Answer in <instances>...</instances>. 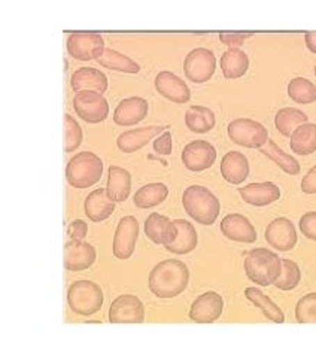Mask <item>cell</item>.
<instances>
[{
    "label": "cell",
    "mask_w": 316,
    "mask_h": 356,
    "mask_svg": "<svg viewBox=\"0 0 316 356\" xmlns=\"http://www.w3.org/2000/svg\"><path fill=\"white\" fill-rule=\"evenodd\" d=\"M189 270L179 259H164L158 263L150 273L148 285L158 298H175L187 289Z\"/></svg>",
    "instance_id": "obj_1"
},
{
    "label": "cell",
    "mask_w": 316,
    "mask_h": 356,
    "mask_svg": "<svg viewBox=\"0 0 316 356\" xmlns=\"http://www.w3.org/2000/svg\"><path fill=\"white\" fill-rule=\"evenodd\" d=\"M182 204L185 212L202 225L215 224L221 212L218 197L202 185L188 186L182 194Z\"/></svg>",
    "instance_id": "obj_2"
},
{
    "label": "cell",
    "mask_w": 316,
    "mask_h": 356,
    "mask_svg": "<svg viewBox=\"0 0 316 356\" xmlns=\"http://www.w3.org/2000/svg\"><path fill=\"white\" fill-rule=\"evenodd\" d=\"M245 273L251 282L258 286L275 284L282 271V259L273 250L258 248L249 250L244 263Z\"/></svg>",
    "instance_id": "obj_3"
},
{
    "label": "cell",
    "mask_w": 316,
    "mask_h": 356,
    "mask_svg": "<svg viewBox=\"0 0 316 356\" xmlns=\"http://www.w3.org/2000/svg\"><path fill=\"white\" fill-rule=\"evenodd\" d=\"M103 161L94 152L86 151L73 155L66 165V179L70 186L86 190L102 179Z\"/></svg>",
    "instance_id": "obj_4"
},
{
    "label": "cell",
    "mask_w": 316,
    "mask_h": 356,
    "mask_svg": "<svg viewBox=\"0 0 316 356\" xmlns=\"http://www.w3.org/2000/svg\"><path fill=\"white\" fill-rule=\"evenodd\" d=\"M103 301L102 288L91 280H77L68 289V305L78 315H94L102 309Z\"/></svg>",
    "instance_id": "obj_5"
},
{
    "label": "cell",
    "mask_w": 316,
    "mask_h": 356,
    "mask_svg": "<svg viewBox=\"0 0 316 356\" xmlns=\"http://www.w3.org/2000/svg\"><path fill=\"white\" fill-rule=\"evenodd\" d=\"M230 140L249 149H260L269 140L267 129L258 121L249 118H237L228 124Z\"/></svg>",
    "instance_id": "obj_6"
},
{
    "label": "cell",
    "mask_w": 316,
    "mask_h": 356,
    "mask_svg": "<svg viewBox=\"0 0 316 356\" xmlns=\"http://www.w3.org/2000/svg\"><path fill=\"white\" fill-rule=\"evenodd\" d=\"M73 109L77 115L90 124H99L108 118L109 103L102 92L82 90L73 97Z\"/></svg>",
    "instance_id": "obj_7"
},
{
    "label": "cell",
    "mask_w": 316,
    "mask_h": 356,
    "mask_svg": "<svg viewBox=\"0 0 316 356\" xmlns=\"http://www.w3.org/2000/svg\"><path fill=\"white\" fill-rule=\"evenodd\" d=\"M216 70V58L212 51L196 48L188 52L184 61L185 76L194 83H205L214 76Z\"/></svg>",
    "instance_id": "obj_8"
},
{
    "label": "cell",
    "mask_w": 316,
    "mask_h": 356,
    "mask_svg": "<svg viewBox=\"0 0 316 356\" xmlns=\"http://www.w3.org/2000/svg\"><path fill=\"white\" fill-rule=\"evenodd\" d=\"M139 238V222L134 216H124L120 219L115 229L112 250L115 258L129 259L134 254L136 242Z\"/></svg>",
    "instance_id": "obj_9"
},
{
    "label": "cell",
    "mask_w": 316,
    "mask_h": 356,
    "mask_svg": "<svg viewBox=\"0 0 316 356\" xmlns=\"http://www.w3.org/2000/svg\"><path fill=\"white\" fill-rule=\"evenodd\" d=\"M68 52L79 61L97 60L104 51V40L99 33H72L68 38Z\"/></svg>",
    "instance_id": "obj_10"
},
{
    "label": "cell",
    "mask_w": 316,
    "mask_h": 356,
    "mask_svg": "<svg viewBox=\"0 0 316 356\" xmlns=\"http://www.w3.org/2000/svg\"><path fill=\"white\" fill-rule=\"evenodd\" d=\"M145 321V306L136 296H120L109 307L111 323H142Z\"/></svg>",
    "instance_id": "obj_11"
},
{
    "label": "cell",
    "mask_w": 316,
    "mask_h": 356,
    "mask_svg": "<svg viewBox=\"0 0 316 356\" xmlns=\"http://www.w3.org/2000/svg\"><path fill=\"white\" fill-rule=\"evenodd\" d=\"M216 160V149L207 140H194L182 151V163L189 172H203L212 167Z\"/></svg>",
    "instance_id": "obj_12"
},
{
    "label": "cell",
    "mask_w": 316,
    "mask_h": 356,
    "mask_svg": "<svg viewBox=\"0 0 316 356\" xmlns=\"http://www.w3.org/2000/svg\"><path fill=\"white\" fill-rule=\"evenodd\" d=\"M224 300L218 292L209 291L194 300L189 309V319L197 323H212L223 315Z\"/></svg>",
    "instance_id": "obj_13"
},
{
    "label": "cell",
    "mask_w": 316,
    "mask_h": 356,
    "mask_svg": "<svg viewBox=\"0 0 316 356\" xmlns=\"http://www.w3.org/2000/svg\"><path fill=\"white\" fill-rule=\"evenodd\" d=\"M267 243L281 252H290L297 245V232L288 218H276L266 228Z\"/></svg>",
    "instance_id": "obj_14"
},
{
    "label": "cell",
    "mask_w": 316,
    "mask_h": 356,
    "mask_svg": "<svg viewBox=\"0 0 316 356\" xmlns=\"http://www.w3.org/2000/svg\"><path fill=\"white\" fill-rule=\"evenodd\" d=\"M97 252L93 245L87 242H73L70 240L65 246L63 254V264L68 271H82L90 268L96 263Z\"/></svg>",
    "instance_id": "obj_15"
},
{
    "label": "cell",
    "mask_w": 316,
    "mask_h": 356,
    "mask_svg": "<svg viewBox=\"0 0 316 356\" xmlns=\"http://www.w3.org/2000/svg\"><path fill=\"white\" fill-rule=\"evenodd\" d=\"M155 90L160 96L171 100L173 103H187L191 99V91H189L187 83L176 76L173 72L163 70L155 76Z\"/></svg>",
    "instance_id": "obj_16"
},
{
    "label": "cell",
    "mask_w": 316,
    "mask_h": 356,
    "mask_svg": "<svg viewBox=\"0 0 316 356\" xmlns=\"http://www.w3.org/2000/svg\"><path fill=\"white\" fill-rule=\"evenodd\" d=\"M221 233L239 243H254L257 240V229L254 225L248 218L239 213H230L221 221Z\"/></svg>",
    "instance_id": "obj_17"
},
{
    "label": "cell",
    "mask_w": 316,
    "mask_h": 356,
    "mask_svg": "<svg viewBox=\"0 0 316 356\" xmlns=\"http://www.w3.org/2000/svg\"><path fill=\"white\" fill-rule=\"evenodd\" d=\"M148 102L143 97H129L118 103L117 109L113 112L115 124L121 127H130V125L139 124L148 115Z\"/></svg>",
    "instance_id": "obj_18"
},
{
    "label": "cell",
    "mask_w": 316,
    "mask_h": 356,
    "mask_svg": "<svg viewBox=\"0 0 316 356\" xmlns=\"http://www.w3.org/2000/svg\"><path fill=\"white\" fill-rule=\"evenodd\" d=\"M239 194L242 198H244L245 203L255 207L269 206L271 203L278 202L281 198L279 186L273 182L249 184L244 188H240Z\"/></svg>",
    "instance_id": "obj_19"
},
{
    "label": "cell",
    "mask_w": 316,
    "mask_h": 356,
    "mask_svg": "<svg viewBox=\"0 0 316 356\" xmlns=\"http://www.w3.org/2000/svg\"><path fill=\"white\" fill-rule=\"evenodd\" d=\"M173 222L176 225V236L172 242L164 245L166 250L176 255H187L193 252L198 243L197 229L193 224L185 221V219H175Z\"/></svg>",
    "instance_id": "obj_20"
},
{
    "label": "cell",
    "mask_w": 316,
    "mask_h": 356,
    "mask_svg": "<svg viewBox=\"0 0 316 356\" xmlns=\"http://www.w3.org/2000/svg\"><path fill=\"white\" fill-rule=\"evenodd\" d=\"M161 131H164V129L160 125H148V127L124 131L118 136L117 146L124 154H133L148 145Z\"/></svg>",
    "instance_id": "obj_21"
},
{
    "label": "cell",
    "mask_w": 316,
    "mask_h": 356,
    "mask_svg": "<svg viewBox=\"0 0 316 356\" xmlns=\"http://www.w3.org/2000/svg\"><path fill=\"white\" fill-rule=\"evenodd\" d=\"M249 161L239 151L227 152L221 160V175L230 185H240L249 176Z\"/></svg>",
    "instance_id": "obj_22"
},
{
    "label": "cell",
    "mask_w": 316,
    "mask_h": 356,
    "mask_svg": "<svg viewBox=\"0 0 316 356\" xmlns=\"http://www.w3.org/2000/svg\"><path fill=\"white\" fill-rule=\"evenodd\" d=\"M145 234L155 245H167L176 236V225L164 215L151 213L145 221Z\"/></svg>",
    "instance_id": "obj_23"
},
{
    "label": "cell",
    "mask_w": 316,
    "mask_h": 356,
    "mask_svg": "<svg viewBox=\"0 0 316 356\" xmlns=\"http://www.w3.org/2000/svg\"><path fill=\"white\" fill-rule=\"evenodd\" d=\"M115 204L117 203L108 195L106 190H104V188H99V190L88 194V197L86 198V203H84V211H86V215L90 221L102 222L113 213Z\"/></svg>",
    "instance_id": "obj_24"
},
{
    "label": "cell",
    "mask_w": 316,
    "mask_h": 356,
    "mask_svg": "<svg viewBox=\"0 0 316 356\" xmlns=\"http://www.w3.org/2000/svg\"><path fill=\"white\" fill-rule=\"evenodd\" d=\"M70 87L75 92L90 90L103 94L108 90V78L103 72L94 67H81L77 72H73L70 78Z\"/></svg>",
    "instance_id": "obj_25"
},
{
    "label": "cell",
    "mask_w": 316,
    "mask_h": 356,
    "mask_svg": "<svg viewBox=\"0 0 316 356\" xmlns=\"http://www.w3.org/2000/svg\"><path fill=\"white\" fill-rule=\"evenodd\" d=\"M132 190V175L123 167L111 165L108 172L106 193L115 203L125 202Z\"/></svg>",
    "instance_id": "obj_26"
},
{
    "label": "cell",
    "mask_w": 316,
    "mask_h": 356,
    "mask_svg": "<svg viewBox=\"0 0 316 356\" xmlns=\"http://www.w3.org/2000/svg\"><path fill=\"white\" fill-rule=\"evenodd\" d=\"M221 70L227 79H239L245 76L249 69V57L245 51L240 48H228L221 56Z\"/></svg>",
    "instance_id": "obj_27"
},
{
    "label": "cell",
    "mask_w": 316,
    "mask_h": 356,
    "mask_svg": "<svg viewBox=\"0 0 316 356\" xmlns=\"http://www.w3.org/2000/svg\"><path fill=\"white\" fill-rule=\"evenodd\" d=\"M290 146L296 155H310L316 152V124L304 122L291 134Z\"/></svg>",
    "instance_id": "obj_28"
},
{
    "label": "cell",
    "mask_w": 316,
    "mask_h": 356,
    "mask_svg": "<svg viewBox=\"0 0 316 356\" xmlns=\"http://www.w3.org/2000/svg\"><path fill=\"white\" fill-rule=\"evenodd\" d=\"M245 297L255 307H258L262 312V315H264L267 319H270L271 322H275V323L285 322V315H283V312L281 310V307L270 297H267L261 289L252 288V286L246 288L245 289Z\"/></svg>",
    "instance_id": "obj_29"
},
{
    "label": "cell",
    "mask_w": 316,
    "mask_h": 356,
    "mask_svg": "<svg viewBox=\"0 0 316 356\" xmlns=\"http://www.w3.org/2000/svg\"><path fill=\"white\" fill-rule=\"evenodd\" d=\"M215 113L206 106H191L185 112V125L193 133H209L215 127Z\"/></svg>",
    "instance_id": "obj_30"
},
{
    "label": "cell",
    "mask_w": 316,
    "mask_h": 356,
    "mask_svg": "<svg viewBox=\"0 0 316 356\" xmlns=\"http://www.w3.org/2000/svg\"><path fill=\"white\" fill-rule=\"evenodd\" d=\"M260 151L262 155H266L267 159L275 161L278 164V167H281V169L287 175L297 176L300 173V170H301L300 163L294 159L292 155H288L285 151L281 149L275 140L269 139L264 146H261Z\"/></svg>",
    "instance_id": "obj_31"
},
{
    "label": "cell",
    "mask_w": 316,
    "mask_h": 356,
    "mask_svg": "<svg viewBox=\"0 0 316 356\" xmlns=\"http://www.w3.org/2000/svg\"><path fill=\"white\" fill-rule=\"evenodd\" d=\"M96 61L103 67L123 73H132V75H134V73L141 72V66L134 60L111 48H104L102 56Z\"/></svg>",
    "instance_id": "obj_32"
},
{
    "label": "cell",
    "mask_w": 316,
    "mask_h": 356,
    "mask_svg": "<svg viewBox=\"0 0 316 356\" xmlns=\"http://www.w3.org/2000/svg\"><path fill=\"white\" fill-rule=\"evenodd\" d=\"M167 195H168L167 185L161 182H155V184L145 185L139 191H136L133 202L141 209H150V207L161 204L167 198Z\"/></svg>",
    "instance_id": "obj_33"
},
{
    "label": "cell",
    "mask_w": 316,
    "mask_h": 356,
    "mask_svg": "<svg viewBox=\"0 0 316 356\" xmlns=\"http://www.w3.org/2000/svg\"><path fill=\"white\" fill-rule=\"evenodd\" d=\"M304 122H308V115L296 108H282L275 117L276 129L285 138H291V134Z\"/></svg>",
    "instance_id": "obj_34"
},
{
    "label": "cell",
    "mask_w": 316,
    "mask_h": 356,
    "mask_svg": "<svg viewBox=\"0 0 316 356\" xmlns=\"http://www.w3.org/2000/svg\"><path fill=\"white\" fill-rule=\"evenodd\" d=\"M288 96L299 104H312L316 102V86L306 78H294L288 83Z\"/></svg>",
    "instance_id": "obj_35"
},
{
    "label": "cell",
    "mask_w": 316,
    "mask_h": 356,
    "mask_svg": "<svg viewBox=\"0 0 316 356\" xmlns=\"http://www.w3.org/2000/svg\"><path fill=\"white\" fill-rule=\"evenodd\" d=\"M301 280V271L297 263L292 259H282V271L275 285L281 291H292L296 289Z\"/></svg>",
    "instance_id": "obj_36"
},
{
    "label": "cell",
    "mask_w": 316,
    "mask_h": 356,
    "mask_svg": "<svg viewBox=\"0 0 316 356\" xmlns=\"http://www.w3.org/2000/svg\"><path fill=\"white\" fill-rule=\"evenodd\" d=\"M84 139L81 125L69 113L65 115V152L77 151Z\"/></svg>",
    "instance_id": "obj_37"
},
{
    "label": "cell",
    "mask_w": 316,
    "mask_h": 356,
    "mask_svg": "<svg viewBox=\"0 0 316 356\" xmlns=\"http://www.w3.org/2000/svg\"><path fill=\"white\" fill-rule=\"evenodd\" d=\"M296 319L299 323L316 322V292L304 296L296 306Z\"/></svg>",
    "instance_id": "obj_38"
},
{
    "label": "cell",
    "mask_w": 316,
    "mask_h": 356,
    "mask_svg": "<svg viewBox=\"0 0 316 356\" xmlns=\"http://www.w3.org/2000/svg\"><path fill=\"white\" fill-rule=\"evenodd\" d=\"M304 237L316 242V212H308L300 218L299 224Z\"/></svg>",
    "instance_id": "obj_39"
},
{
    "label": "cell",
    "mask_w": 316,
    "mask_h": 356,
    "mask_svg": "<svg viewBox=\"0 0 316 356\" xmlns=\"http://www.w3.org/2000/svg\"><path fill=\"white\" fill-rule=\"evenodd\" d=\"M87 233L88 225L86 221H82V219H75V221H72L68 227V234L73 242H82V240L86 238Z\"/></svg>",
    "instance_id": "obj_40"
},
{
    "label": "cell",
    "mask_w": 316,
    "mask_h": 356,
    "mask_svg": "<svg viewBox=\"0 0 316 356\" xmlns=\"http://www.w3.org/2000/svg\"><path fill=\"white\" fill-rule=\"evenodd\" d=\"M154 151L160 155L172 154V134L171 131H164L160 138L154 140Z\"/></svg>",
    "instance_id": "obj_41"
},
{
    "label": "cell",
    "mask_w": 316,
    "mask_h": 356,
    "mask_svg": "<svg viewBox=\"0 0 316 356\" xmlns=\"http://www.w3.org/2000/svg\"><path fill=\"white\" fill-rule=\"evenodd\" d=\"M251 33H221L219 40L230 48H240Z\"/></svg>",
    "instance_id": "obj_42"
},
{
    "label": "cell",
    "mask_w": 316,
    "mask_h": 356,
    "mask_svg": "<svg viewBox=\"0 0 316 356\" xmlns=\"http://www.w3.org/2000/svg\"><path fill=\"white\" fill-rule=\"evenodd\" d=\"M301 191L304 194H316V165L306 173L301 181Z\"/></svg>",
    "instance_id": "obj_43"
},
{
    "label": "cell",
    "mask_w": 316,
    "mask_h": 356,
    "mask_svg": "<svg viewBox=\"0 0 316 356\" xmlns=\"http://www.w3.org/2000/svg\"><path fill=\"white\" fill-rule=\"evenodd\" d=\"M304 42H306V47L310 52L316 54V31H308L304 33Z\"/></svg>",
    "instance_id": "obj_44"
},
{
    "label": "cell",
    "mask_w": 316,
    "mask_h": 356,
    "mask_svg": "<svg viewBox=\"0 0 316 356\" xmlns=\"http://www.w3.org/2000/svg\"><path fill=\"white\" fill-rule=\"evenodd\" d=\"M315 76H316V66H315Z\"/></svg>",
    "instance_id": "obj_45"
}]
</instances>
